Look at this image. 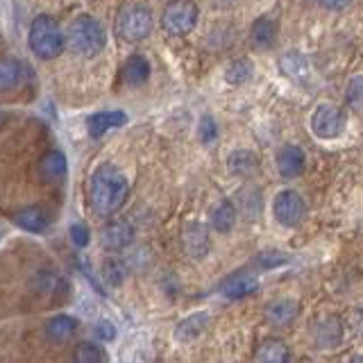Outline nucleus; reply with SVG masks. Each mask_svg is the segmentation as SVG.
I'll return each instance as SVG.
<instances>
[{
  "label": "nucleus",
  "instance_id": "28",
  "mask_svg": "<svg viewBox=\"0 0 363 363\" xmlns=\"http://www.w3.org/2000/svg\"><path fill=\"white\" fill-rule=\"evenodd\" d=\"M75 361L79 363H98V361H105L107 354L102 352V347L94 345V343H79L75 347V354H73Z\"/></svg>",
  "mask_w": 363,
  "mask_h": 363
},
{
  "label": "nucleus",
  "instance_id": "37",
  "mask_svg": "<svg viewBox=\"0 0 363 363\" xmlns=\"http://www.w3.org/2000/svg\"><path fill=\"white\" fill-rule=\"evenodd\" d=\"M352 361H363V357H354V359H352Z\"/></svg>",
  "mask_w": 363,
  "mask_h": 363
},
{
  "label": "nucleus",
  "instance_id": "27",
  "mask_svg": "<svg viewBox=\"0 0 363 363\" xmlns=\"http://www.w3.org/2000/svg\"><path fill=\"white\" fill-rule=\"evenodd\" d=\"M252 64H250L247 60H236L232 62L230 66H227V71H225V79L230 84H245L250 77H252Z\"/></svg>",
  "mask_w": 363,
  "mask_h": 363
},
{
  "label": "nucleus",
  "instance_id": "11",
  "mask_svg": "<svg viewBox=\"0 0 363 363\" xmlns=\"http://www.w3.org/2000/svg\"><path fill=\"white\" fill-rule=\"evenodd\" d=\"M259 289V279L250 272H236V275L227 277L220 284V295H225L227 300H241L252 295Z\"/></svg>",
  "mask_w": 363,
  "mask_h": 363
},
{
  "label": "nucleus",
  "instance_id": "25",
  "mask_svg": "<svg viewBox=\"0 0 363 363\" xmlns=\"http://www.w3.org/2000/svg\"><path fill=\"white\" fill-rule=\"evenodd\" d=\"M261 207H264V204H261V193L257 189H243L238 193V209H241V213L250 223L259 218Z\"/></svg>",
  "mask_w": 363,
  "mask_h": 363
},
{
  "label": "nucleus",
  "instance_id": "13",
  "mask_svg": "<svg viewBox=\"0 0 363 363\" xmlns=\"http://www.w3.org/2000/svg\"><path fill=\"white\" fill-rule=\"evenodd\" d=\"M132 238H134V227L128 220H113L100 234L102 247H107V250L128 247L132 243Z\"/></svg>",
  "mask_w": 363,
  "mask_h": 363
},
{
  "label": "nucleus",
  "instance_id": "10",
  "mask_svg": "<svg viewBox=\"0 0 363 363\" xmlns=\"http://www.w3.org/2000/svg\"><path fill=\"white\" fill-rule=\"evenodd\" d=\"M279 71L289 79H293V82L304 84L311 75V64L306 60V55H302L298 50H289L279 57Z\"/></svg>",
  "mask_w": 363,
  "mask_h": 363
},
{
  "label": "nucleus",
  "instance_id": "12",
  "mask_svg": "<svg viewBox=\"0 0 363 363\" xmlns=\"http://www.w3.org/2000/svg\"><path fill=\"white\" fill-rule=\"evenodd\" d=\"M313 338H315L318 350H334V347H338L340 340H343V323H340L336 315L323 318V320L315 325Z\"/></svg>",
  "mask_w": 363,
  "mask_h": 363
},
{
  "label": "nucleus",
  "instance_id": "21",
  "mask_svg": "<svg viewBox=\"0 0 363 363\" xmlns=\"http://www.w3.org/2000/svg\"><path fill=\"white\" fill-rule=\"evenodd\" d=\"M14 223L21 227V230L32 232V234H39L48 227V216H45L39 207H28V209H21L14 216Z\"/></svg>",
  "mask_w": 363,
  "mask_h": 363
},
{
  "label": "nucleus",
  "instance_id": "18",
  "mask_svg": "<svg viewBox=\"0 0 363 363\" xmlns=\"http://www.w3.org/2000/svg\"><path fill=\"white\" fill-rule=\"evenodd\" d=\"M300 313V304L293 302V300H277V302H270L266 306V318L270 325L275 327H286L291 325L295 318Z\"/></svg>",
  "mask_w": 363,
  "mask_h": 363
},
{
  "label": "nucleus",
  "instance_id": "22",
  "mask_svg": "<svg viewBox=\"0 0 363 363\" xmlns=\"http://www.w3.org/2000/svg\"><path fill=\"white\" fill-rule=\"evenodd\" d=\"M39 170L45 182L62 179L66 175V157L57 150H50L48 155H43V159L39 162Z\"/></svg>",
  "mask_w": 363,
  "mask_h": 363
},
{
  "label": "nucleus",
  "instance_id": "16",
  "mask_svg": "<svg viewBox=\"0 0 363 363\" xmlns=\"http://www.w3.org/2000/svg\"><path fill=\"white\" fill-rule=\"evenodd\" d=\"M209 325H211V315L207 311H198V313L184 318V320L175 327V338L189 343V340H196L198 336L207 332Z\"/></svg>",
  "mask_w": 363,
  "mask_h": 363
},
{
  "label": "nucleus",
  "instance_id": "31",
  "mask_svg": "<svg viewBox=\"0 0 363 363\" xmlns=\"http://www.w3.org/2000/svg\"><path fill=\"white\" fill-rule=\"evenodd\" d=\"M102 272H105V277L113 284V286H118L125 277V268H123V261L121 259H109L105 266H102Z\"/></svg>",
  "mask_w": 363,
  "mask_h": 363
},
{
  "label": "nucleus",
  "instance_id": "17",
  "mask_svg": "<svg viewBox=\"0 0 363 363\" xmlns=\"http://www.w3.org/2000/svg\"><path fill=\"white\" fill-rule=\"evenodd\" d=\"M121 75L125 84L141 86L147 82V77H150V62H147L143 55H132L130 60L123 64Z\"/></svg>",
  "mask_w": 363,
  "mask_h": 363
},
{
  "label": "nucleus",
  "instance_id": "29",
  "mask_svg": "<svg viewBox=\"0 0 363 363\" xmlns=\"http://www.w3.org/2000/svg\"><path fill=\"white\" fill-rule=\"evenodd\" d=\"M345 102L352 109H363V75H354L347 82Z\"/></svg>",
  "mask_w": 363,
  "mask_h": 363
},
{
  "label": "nucleus",
  "instance_id": "32",
  "mask_svg": "<svg viewBox=\"0 0 363 363\" xmlns=\"http://www.w3.org/2000/svg\"><path fill=\"white\" fill-rule=\"evenodd\" d=\"M94 329H96V336L100 340H105V343H111V340L116 338V325H113L111 320H105V318L98 320Z\"/></svg>",
  "mask_w": 363,
  "mask_h": 363
},
{
  "label": "nucleus",
  "instance_id": "26",
  "mask_svg": "<svg viewBox=\"0 0 363 363\" xmlns=\"http://www.w3.org/2000/svg\"><path fill=\"white\" fill-rule=\"evenodd\" d=\"M21 64L14 57H7V60H0V91H9L21 82Z\"/></svg>",
  "mask_w": 363,
  "mask_h": 363
},
{
  "label": "nucleus",
  "instance_id": "6",
  "mask_svg": "<svg viewBox=\"0 0 363 363\" xmlns=\"http://www.w3.org/2000/svg\"><path fill=\"white\" fill-rule=\"evenodd\" d=\"M345 125H347L345 111L336 105H318L311 116V130L318 139H323V141L338 139V136L343 134Z\"/></svg>",
  "mask_w": 363,
  "mask_h": 363
},
{
  "label": "nucleus",
  "instance_id": "36",
  "mask_svg": "<svg viewBox=\"0 0 363 363\" xmlns=\"http://www.w3.org/2000/svg\"><path fill=\"white\" fill-rule=\"evenodd\" d=\"M5 234H7V227H5V225H0V241L5 238Z\"/></svg>",
  "mask_w": 363,
  "mask_h": 363
},
{
  "label": "nucleus",
  "instance_id": "1",
  "mask_svg": "<svg viewBox=\"0 0 363 363\" xmlns=\"http://www.w3.org/2000/svg\"><path fill=\"white\" fill-rule=\"evenodd\" d=\"M91 207L98 216H113L128 200V179L116 166L105 164L91 175Z\"/></svg>",
  "mask_w": 363,
  "mask_h": 363
},
{
  "label": "nucleus",
  "instance_id": "35",
  "mask_svg": "<svg viewBox=\"0 0 363 363\" xmlns=\"http://www.w3.org/2000/svg\"><path fill=\"white\" fill-rule=\"evenodd\" d=\"M325 9H332V11H338V9H345L352 0H318Z\"/></svg>",
  "mask_w": 363,
  "mask_h": 363
},
{
  "label": "nucleus",
  "instance_id": "30",
  "mask_svg": "<svg viewBox=\"0 0 363 363\" xmlns=\"http://www.w3.org/2000/svg\"><path fill=\"white\" fill-rule=\"evenodd\" d=\"M198 134H200V141L202 143H213L216 136H218V125H216V121L209 116H202L200 118V125H198Z\"/></svg>",
  "mask_w": 363,
  "mask_h": 363
},
{
  "label": "nucleus",
  "instance_id": "5",
  "mask_svg": "<svg viewBox=\"0 0 363 363\" xmlns=\"http://www.w3.org/2000/svg\"><path fill=\"white\" fill-rule=\"evenodd\" d=\"M116 32L123 41H143L152 32V14L145 7H128L116 21Z\"/></svg>",
  "mask_w": 363,
  "mask_h": 363
},
{
  "label": "nucleus",
  "instance_id": "23",
  "mask_svg": "<svg viewBox=\"0 0 363 363\" xmlns=\"http://www.w3.org/2000/svg\"><path fill=\"white\" fill-rule=\"evenodd\" d=\"M234 225H236V207H234V202L223 200L218 207L213 209V213H211V227H213L216 232L227 234V232H232Z\"/></svg>",
  "mask_w": 363,
  "mask_h": 363
},
{
  "label": "nucleus",
  "instance_id": "3",
  "mask_svg": "<svg viewBox=\"0 0 363 363\" xmlns=\"http://www.w3.org/2000/svg\"><path fill=\"white\" fill-rule=\"evenodd\" d=\"M30 48L41 60H55L66 48V39L57 26V21L48 14H41L32 21L30 28Z\"/></svg>",
  "mask_w": 363,
  "mask_h": 363
},
{
  "label": "nucleus",
  "instance_id": "33",
  "mask_svg": "<svg viewBox=\"0 0 363 363\" xmlns=\"http://www.w3.org/2000/svg\"><path fill=\"white\" fill-rule=\"evenodd\" d=\"M71 238L77 247H86L89 241H91V234H89V227L82 225V223H75L71 225Z\"/></svg>",
  "mask_w": 363,
  "mask_h": 363
},
{
  "label": "nucleus",
  "instance_id": "8",
  "mask_svg": "<svg viewBox=\"0 0 363 363\" xmlns=\"http://www.w3.org/2000/svg\"><path fill=\"white\" fill-rule=\"evenodd\" d=\"M182 247H184L186 257L191 259H204L209 255V247H211V241H209V232L207 227L200 225V223H191L184 234H182Z\"/></svg>",
  "mask_w": 363,
  "mask_h": 363
},
{
  "label": "nucleus",
  "instance_id": "14",
  "mask_svg": "<svg viewBox=\"0 0 363 363\" xmlns=\"http://www.w3.org/2000/svg\"><path fill=\"white\" fill-rule=\"evenodd\" d=\"M128 123V113L118 111V109H111V111H98V113H91L86 118V128L91 132V136H102L109 130H116L121 125Z\"/></svg>",
  "mask_w": 363,
  "mask_h": 363
},
{
  "label": "nucleus",
  "instance_id": "24",
  "mask_svg": "<svg viewBox=\"0 0 363 363\" xmlns=\"http://www.w3.org/2000/svg\"><path fill=\"white\" fill-rule=\"evenodd\" d=\"M75 318L71 315H55L52 320L45 325V334H48L50 340H55V343H64V340H68L73 334H75Z\"/></svg>",
  "mask_w": 363,
  "mask_h": 363
},
{
  "label": "nucleus",
  "instance_id": "7",
  "mask_svg": "<svg viewBox=\"0 0 363 363\" xmlns=\"http://www.w3.org/2000/svg\"><path fill=\"white\" fill-rule=\"evenodd\" d=\"M272 213H275V220L284 227H298L306 213V204L302 200L300 193H295L291 189L281 191L275 196L272 202Z\"/></svg>",
  "mask_w": 363,
  "mask_h": 363
},
{
  "label": "nucleus",
  "instance_id": "9",
  "mask_svg": "<svg viewBox=\"0 0 363 363\" xmlns=\"http://www.w3.org/2000/svg\"><path fill=\"white\" fill-rule=\"evenodd\" d=\"M304 166H306V157L304 150L300 145H284L279 147L277 152V170L281 177L293 179V177H300L304 173Z\"/></svg>",
  "mask_w": 363,
  "mask_h": 363
},
{
  "label": "nucleus",
  "instance_id": "2",
  "mask_svg": "<svg viewBox=\"0 0 363 363\" xmlns=\"http://www.w3.org/2000/svg\"><path fill=\"white\" fill-rule=\"evenodd\" d=\"M64 39H66V48L73 55L91 60V57H96L105 50L107 34H105V28L100 26V21H96L89 14H82L68 26V34Z\"/></svg>",
  "mask_w": 363,
  "mask_h": 363
},
{
  "label": "nucleus",
  "instance_id": "20",
  "mask_svg": "<svg viewBox=\"0 0 363 363\" xmlns=\"http://www.w3.org/2000/svg\"><path fill=\"white\" fill-rule=\"evenodd\" d=\"M255 359L264 363H286L291 361V350L281 338H268L259 345Z\"/></svg>",
  "mask_w": 363,
  "mask_h": 363
},
{
  "label": "nucleus",
  "instance_id": "34",
  "mask_svg": "<svg viewBox=\"0 0 363 363\" xmlns=\"http://www.w3.org/2000/svg\"><path fill=\"white\" fill-rule=\"evenodd\" d=\"M286 261H289V257L281 255V252H264L259 257V266L261 268H275V266L286 264Z\"/></svg>",
  "mask_w": 363,
  "mask_h": 363
},
{
  "label": "nucleus",
  "instance_id": "15",
  "mask_svg": "<svg viewBox=\"0 0 363 363\" xmlns=\"http://www.w3.org/2000/svg\"><path fill=\"white\" fill-rule=\"evenodd\" d=\"M277 32H279L277 21H272L268 16H261V18H257L252 23V30H250V41H252L255 48L268 50V48H272V45H275Z\"/></svg>",
  "mask_w": 363,
  "mask_h": 363
},
{
  "label": "nucleus",
  "instance_id": "4",
  "mask_svg": "<svg viewBox=\"0 0 363 363\" xmlns=\"http://www.w3.org/2000/svg\"><path fill=\"white\" fill-rule=\"evenodd\" d=\"M200 11L193 0H173L168 3L162 14V28L170 37H184L196 28Z\"/></svg>",
  "mask_w": 363,
  "mask_h": 363
},
{
  "label": "nucleus",
  "instance_id": "19",
  "mask_svg": "<svg viewBox=\"0 0 363 363\" xmlns=\"http://www.w3.org/2000/svg\"><path fill=\"white\" fill-rule=\"evenodd\" d=\"M227 166H230V173L236 177H252L259 170V157L250 150H234L227 159Z\"/></svg>",
  "mask_w": 363,
  "mask_h": 363
}]
</instances>
